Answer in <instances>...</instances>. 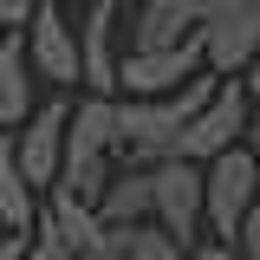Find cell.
<instances>
[{
  "label": "cell",
  "mask_w": 260,
  "mask_h": 260,
  "mask_svg": "<svg viewBox=\"0 0 260 260\" xmlns=\"http://www.w3.org/2000/svg\"><path fill=\"white\" fill-rule=\"evenodd\" d=\"M221 85V72H195L182 91H162V98H124L117 104V162H162L176 156V137L189 130V117L208 104V91Z\"/></svg>",
  "instance_id": "obj_1"
},
{
  "label": "cell",
  "mask_w": 260,
  "mask_h": 260,
  "mask_svg": "<svg viewBox=\"0 0 260 260\" xmlns=\"http://www.w3.org/2000/svg\"><path fill=\"white\" fill-rule=\"evenodd\" d=\"M117 169V98H98L85 91L78 111L65 117V169H59V189L98 202L104 182Z\"/></svg>",
  "instance_id": "obj_2"
},
{
  "label": "cell",
  "mask_w": 260,
  "mask_h": 260,
  "mask_svg": "<svg viewBox=\"0 0 260 260\" xmlns=\"http://www.w3.org/2000/svg\"><path fill=\"white\" fill-rule=\"evenodd\" d=\"M254 202H260V162H254L247 143H234L215 162H202V208H208V234L215 241H234Z\"/></svg>",
  "instance_id": "obj_3"
},
{
  "label": "cell",
  "mask_w": 260,
  "mask_h": 260,
  "mask_svg": "<svg viewBox=\"0 0 260 260\" xmlns=\"http://www.w3.org/2000/svg\"><path fill=\"white\" fill-rule=\"evenodd\" d=\"M247 124H254L247 85H241V78H221V85L208 91V104L189 117V130L176 137V156H182V162H215L221 150L247 143Z\"/></svg>",
  "instance_id": "obj_4"
},
{
  "label": "cell",
  "mask_w": 260,
  "mask_h": 260,
  "mask_svg": "<svg viewBox=\"0 0 260 260\" xmlns=\"http://www.w3.org/2000/svg\"><path fill=\"white\" fill-rule=\"evenodd\" d=\"M195 39H202L208 72L241 78L260 59V0H208L202 20H195Z\"/></svg>",
  "instance_id": "obj_5"
},
{
  "label": "cell",
  "mask_w": 260,
  "mask_h": 260,
  "mask_svg": "<svg viewBox=\"0 0 260 260\" xmlns=\"http://www.w3.org/2000/svg\"><path fill=\"white\" fill-rule=\"evenodd\" d=\"M150 221L169 228L182 247H195L208 234V208H202V162L162 156L150 162Z\"/></svg>",
  "instance_id": "obj_6"
},
{
  "label": "cell",
  "mask_w": 260,
  "mask_h": 260,
  "mask_svg": "<svg viewBox=\"0 0 260 260\" xmlns=\"http://www.w3.org/2000/svg\"><path fill=\"white\" fill-rule=\"evenodd\" d=\"M117 39H124V0H85L78 20V85L98 98H117Z\"/></svg>",
  "instance_id": "obj_7"
},
{
  "label": "cell",
  "mask_w": 260,
  "mask_h": 260,
  "mask_svg": "<svg viewBox=\"0 0 260 260\" xmlns=\"http://www.w3.org/2000/svg\"><path fill=\"white\" fill-rule=\"evenodd\" d=\"M195 72H208L202 59V39H182V46H150V52H124L117 65V91L124 98H162V91H182Z\"/></svg>",
  "instance_id": "obj_8"
},
{
  "label": "cell",
  "mask_w": 260,
  "mask_h": 260,
  "mask_svg": "<svg viewBox=\"0 0 260 260\" xmlns=\"http://www.w3.org/2000/svg\"><path fill=\"white\" fill-rule=\"evenodd\" d=\"M65 117H72V104L65 98H46V104H32V117L13 130V156L26 169L32 189H59V169H65Z\"/></svg>",
  "instance_id": "obj_9"
},
{
  "label": "cell",
  "mask_w": 260,
  "mask_h": 260,
  "mask_svg": "<svg viewBox=\"0 0 260 260\" xmlns=\"http://www.w3.org/2000/svg\"><path fill=\"white\" fill-rule=\"evenodd\" d=\"M26 65L46 85H78V26L59 0H39V13L26 20Z\"/></svg>",
  "instance_id": "obj_10"
},
{
  "label": "cell",
  "mask_w": 260,
  "mask_h": 260,
  "mask_svg": "<svg viewBox=\"0 0 260 260\" xmlns=\"http://www.w3.org/2000/svg\"><path fill=\"white\" fill-rule=\"evenodd\" d=\"M46 221L65 234L72 260H124V228H111L104 215H98V202H85V195L52 189V202H46Z\"/></svg>",
  "instance_id": "obj_11"
},
{
  "label": "cell",
  "mask_w": 260,
  "mask_h": 260,
  "mask_svg": "<svg viewBox=\"0 0 260 260\" xmlns=\"http://www.w3.org/2000/svg\"><path fill=\"white\" fill-rule=\"evenodd\" d=\"M32 117V65L26 32H0V130H20Z\"/></svg>",
  "instance_id": "obj_12"
},
{
  "label": "cell",
  "mask_w": 260,
  "mask_h": 260,
  "mask_svg": "<svg viewBox=\"0 0 260 260\" xmlns=\"http://www.w3.org/2000/svg\"><path fill=\"white\" fill-rule=\"evenodd\" d=\"M130 52H150V46H182L195 32V13L176 0H130Z\"/></svg>",
  "instance_id": "obj_13"
},
{
  "label": "cell",
  "mask_w": 260,
  "mask_h": 260,
  "mask_svg": "<svg viewBox=\"0 0 260 260\" xmlns=\"http://www.w3.org/2000/svg\"><path fill=\"white\" fill-rule=\"evenodd\" d=\"M98 215H104L111 228L150 221V169H143V162H117L111 182H104V195H98Z\"/></svg>",
  "instance_id": "obj_14"
},
{
  "label": "cell",
  "mask_w": 260,
  "mask_h": 260,
  "mask_svg": "<svg viewBox=\"0 0 260 260\" xmlns=\"http://www.w3.org/2000/svg\"><path fill=\"white\" fill-rule=\"evenodd\" d=\"M32 221H39V189L26 182L13 143H0V228L7 234H32Z\"/></svg>",
  "instance_id": "obj_15"
},
{
  "label": "cell",
  "mask_w": 260,
  "mask_h": 260,
  "mask_svg": "<svg viewBox=\"0 0 260 260\" xmlns=\"http://www.w3.org/2000/svg\"><path fill=\"white\" fill-rule=\"evenodd\" d=\"M124 260H189V247H182L169 228L137 221V228H124Z\"/></svg>",
  "instance_id": "obj_16"
},
{
  "label": "cell",
  "mask_w": 260,
  "mask_h": 260,
  "mask_svg": "<svg viewBox=\"0 0 260 260\" xmlns=\"http://www.w3.org/2000/svg\"><path fill=\"white\" fill-rule=\"evenodd\" d=\"M20 260H72V247H65L59 228L39 215V221H32V234H26V254H20Z\"/></svg>",
  "instance_id": "obj_17"
},
{
  "label": "cell",
  "mask_w": 260,
  "mask_h": 260,
  "mask_svg": "<svg viewBox=\"0 0 260 260\" xmlns=\"http://www.w3.org/2000/svg\"><path fill=\"white\" fill-rule=\"evenodd\" d=\"M32 13H39V0H0V32H26Z\"/></svg>",
  "instance_id": "obj_18"
},
{
  "label": "cell",
  "mask_w": 260,
  "mask_h": 260,
  "mask_svg": "<svg viewBox=\"0 0 260 260\" xmlns=\"http://www.w3.org/2000/svg\"><path fill=\"white\" fill-rule=\"evenodd\" d=\"M234 247H241L247 260H260V202L247 208V221H241V234H234Z\"/></svg>",
  "instance_id": "obj_19"
},
{
  "label": "cell",
  "mask_w": 260,
  "mask_h": 260,
  "mask_svg": "<svg viewBox=\"0 0 260 260\" xmlns=\"http://www.w3.org/2000/svg\"><path fill=\"white\" fill-rule=\"evenodd\" d=\"M189 260H247V254H241L234 241H215V234H208V241H195V247H189Z\"/></svg>",
  "instance_id": "obj_20"
},
{
  "label": "cell",
  "mask_w": 260,
  "mask_h": 260,
  "mask_svg": "<svg viewBox=\"0 0 260 260\" xmlns=\"http://www.w3.org/2000/svg\"><path fill=\"white\" fill-rule=\"evenodd\" d=\"M26 254V234H7V228H0V260H20Z\"/></svg>",
  "instance_id": "obj_21"
},
{
  "label": "cell",
  "mask_w": 260,
  "mask_h": 260,
  "mask_svg": "<svg viewBox=\"0 0 260 260\" xmlns=\"http://www.w3.org/2000/svg\"><path fill=\"white\" fill-rule=\"evenodd\" d=\"M241 85H247V98H254V117H260V59L241 72Z\"/></svg>",
  "instance_id": "obj_22"
},
{
  "label": "cell",
  "mask_w": 260,
  "mask_h": 260,
  "mask_svg": "<svg viewBox=\"0 0 260 260\" xmlns=\"http://www.w3.org/2000/svg\"><path fill=\"white\" fill-rule=\"evenodd\" d=\"M247 150H254V162H260V117L247 124Z\"/></svg>",
  "instance_id": "obj_23"
},
{
  "label": "cell",
  "mask_w": 260,
  "mask_h": 260,
  "mask_svg": "<svg viewBox=\"0 0 260 260\" xmlns=\"http://www.w3.org/2000/svg\"><path fill=\"white\" fill-rule=\"evenodd\" d=\"M59 7H85V0H59Z\"/></svg>",
  "instance_id": "obj_24"
},
{
  "label": "cell",
  "mask_w": 260,
  "mask_h": 260,
  "mask_svg": "<svg viewBox=\"0 0 260 260\" xmlns=\"http://www.w3.org/2000/svg\"><path fill=\"white\" fill-rule=\"evenodd\" d=\"M0 143H7V130H0Z\"/></svg>",
  "instance_id": "obj_25"
}]
</instances>
